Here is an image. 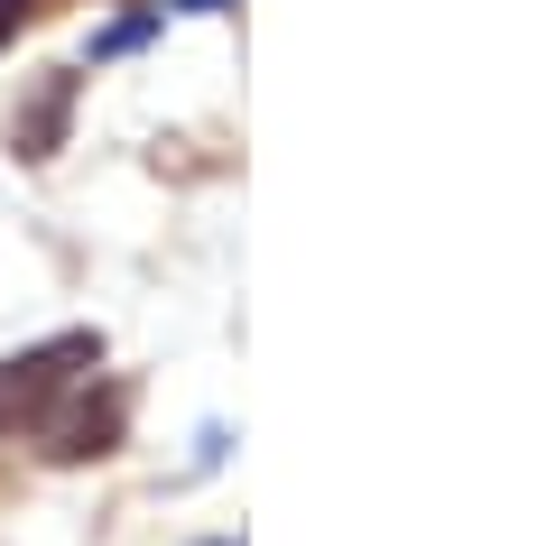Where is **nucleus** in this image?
<instances>
[{
  "label": "nucleus",
  "mask_w": 556,
  "mask_h": 546,
  "mask_svg": "<svg viewBox=\"0 0 556 546\" xmlns=\"http://www.w3.org/2000/svg\"><path fill=\"white\" fill-rule=\"evenodd\" d=\"M102 361V343L93 333H56V343H38V352H20V361H10V371H0V427H38L47 408H56L65 390H75L84 371H93Z\"/></svg>",
  "instance_id": "nucleus-1"
},
{
  "label": "nucleus",
  "mask_w": 556,
  "mask_h": 546,
  "mask_svg": "<svg viewBox=\"0 0 556 546\" xmlns=\"http://www.w3.org/2000/svg\"><path fill=\"white\" fill-rule=\"evenodd\" d=\"M112 435H121V398H112V390L93 398V380H75V390H65V408H47V417H38V445L56 454V464L112 454Z\"/></svg>",
  "instance_id": "nucleus-2"
},
{
  "label": "nucleus",
  "mask_w": 556,
  "mask_h": 546,
  "mask_svg": "<svg viewBox=\"0 0 556 546\" xmlns=\"http://www.w3.org/2000/svg\"><path fill=\"white\" fill-rule=\"evenodd\" d=\"M65 93H75V75H47V93L28 102L20 120H10V130H20V149H28V157H47V149H56V130H65Z\"/></svg>",
  "instance_id": "nucleus-3"
},
{
  "label": "nucleus",
  "mask_w": 556,
  "mask_h": 546,
  "mask_svg": "<svg viewBox=\"0 0 556 546\" xmlns=\"http://www.w3.org/2000/svg\"><path fill=\"white\" fill-rule=\"evenodd\" d=\"M20 20H28V0H0V47L20 38Z\"/></svg>",
  "instance_id": "nucleus-4"
}]
</instances>
